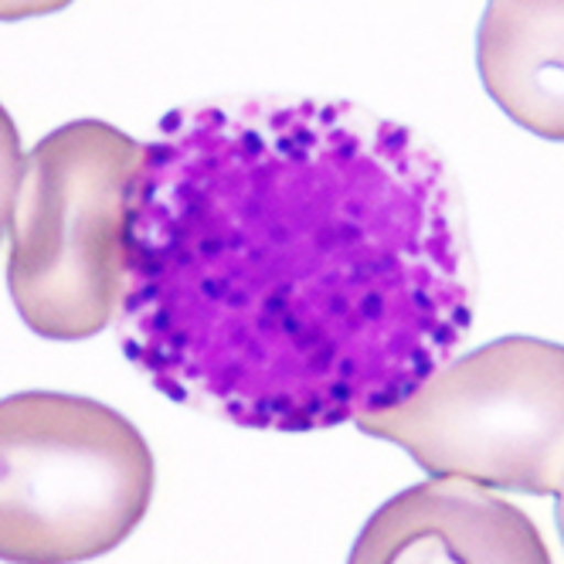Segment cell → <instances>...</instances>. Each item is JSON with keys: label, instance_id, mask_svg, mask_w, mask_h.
<instances>
[{"label": "cell", "instance_id": "obj_9", "mask_svg": "<svg viewBox=\"0 0 564 564\" xmlns=\"http://www.w3.org/2000/svg\"><path fill=\"white\" fill-rule=\"evenodd\" d=\"M554 520H557V534H561V544H564V482L557 490V503H554Z\"/></svg>", "mask_w": 564, "mask_h": 564}, {"label": "cell", "instance_id": "obj_1", "mask_svg": "<svg viewBox=\"0 0 564 564\" xmlns=\"http://www.w3.org/2000/svg\"><path fill=\"white\" fill-rule=\"evenodd\" d=\"M473 316L459 184L398 119L252 96L171 109L143 147L119 347L177 405L357 422L449 365Z\"/></svg>", "mask_w": 564, "mask_h": 564}, {"label": "cell", "instance_id": "obj_6", "mask_svg": "<svg viewBox=\"0 0 564 564\" xmlns=\"http://www.w3.org/2000/svg\"><path fill=\"white\" fill-rule=\"evenodd\" d=\"M476 65L482 89L517 127L564 143V0H490Z\"/></svg>", "mask_w": 564, "mask_h": 564}, {"label": "cell", "instance_id": "obj_7", "mask_svg": "<svg viewBox=\"0 0 564 564\" xmlns=\"http://www.w3.org/2000/svg\"><path fill=\"white\" fill-rule=\"evenodd\" d=\"M24 174V153H21V133L14 127L11 112L0 106V235H4L11 215H14V200Z\"/></svg>", "mask_w": 564, "mask_h": 564}, {"label": "cell", "instance_id": "obj_2", "mask_svg": "<svg viewBox=\"0 0 564 564\" xmlns=\"http://www.w3.org/2000/svg\"><path fill=\"white\" fill-rule=\"evenodd\" d=\"M140 164L143 143L102 119H72L24 156L8 290L37 337L86 340L119 316Z\"/></svg>", "mask_w": 564, "mask_h": 564}, {"label": "cell", "instance_id": "obj_8", "mask_svg": "<svg viewBox=\"0 0 564 564\" xmlns=\"http://www.w3.org/2000/svg\"><path fill=\"white\" fill-rule=\"evenodd\" d=\"M72 0H0V21H24L65 11Z\"/></svg>", "mask_w": 564, "mask_h": 564}, {"label": "cell", "instance_id": "obj_3", "mask_svg": "<svg viewBox=\"0 0 564 564\" xmlns=\"http://www.w3.org/2000/svg\"><path fill=\"white\" fill-rule=\"evenodd\" d=\"M143 432L65 391L0 398V561L83 564L123 544L153 500Z\"/></svg>", "mask_w": 564, "mask_h": 564}, {"label": "cell", "instance_id": "obj_5", "mask_svg": "<svg viewBox=\"0 0 564 564\" xmlns=\"http://www.w3.org/2000/svg\"><path fill=\"white\" fill-rule=\"evenodd\" d=\"M347 564H554L538 523L466 479H425L384 500Z\"/></svg>", "mask_w": 564, "mask_h": 564}, {"label": "cell", "instance_id": "obj_4", "mask_svg": "<svg viewBox=\"0 0 564 564\" xmlns=\"http://www.w3.org/2000/svg\"><path fill=\"white\" fill-rule=\"evenodd\" d=\"M435 479L557 497L564 482V344L510 334L442 365L398 405L354 422Z\"/></svg>", "mask_w": 564, "mask_h": 564}]
</instances>
